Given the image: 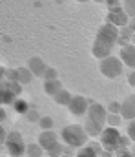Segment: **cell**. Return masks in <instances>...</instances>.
<instances>
[{
  "label": "cell",
  "mask_w": 135,
  "mask_h": 157,
  "mask_svg": "<svg viewBox=\"0 0 135 157\" xmlns=\"http://www.w3.org/2000/svg\"><path fill=\"white\" fill-rule=\"evenodd\" d=\"M88 119L90 121H95V122H99V124H106V119H108V110L102 106V104H99V102H91L90 104V110H88Z\"/></svg>",
  "instance_id": "ba28073f"
},
{
  "label": "cell",
  "mask_w": 135,
  "mask_h": 157,
  "mask_svg": "<svg viewBox=\"0 0 135 157\" xmlns=\"http://www.w3.org/2000/svg\"><path fill=\"white\" fill-rule=\"evenodd\" d=\"M128 28H130V29L135 33V17H133V18H130V22H128Z\"/></svg>",
  "instance_id": "d6a6232c"
},
{
  "label": "cell",
  "mask_w": 135,
  "mask_h": 157,
  "mask_svg": "<svg viewBox=\"0 0 135 157\" xmlns=\"http://www.w3.org/2000/svg\"><path fill=\"white\" fill-rule=\"evenodd\" d=\"M58 143V135L53 132V130H42V133L39 135V144L47 150V148H51L53 144H57Z\"/></svg>",
  "instance_id": "8fae6325"
},
{
  "label": "cell",
  "mask_w": 135,
  "mask_h": 157,
  "mask_svg": "<svg viewBox=\"0 0 135 157\" xmlns=\"http://www.w3.org/2000/svg\"><path fill=\"white\" fill-rule=\"evenodd\" d=\"M121 119H122V115L121 113H108V119H106V126H119L121 124Z\"/></svg>",
  "instance_id": "7402d4cb"
},
{
  "label": "cell",
  "mask_w": 135,
  "mask_h": 157,
  "mask_svg": "<svg viewBox=\"0 0 135 157\" xmlns=\"http://www.w3.org/2000/svg\"><path fill=\"white\" fill-rule=\"evenodd\" d=\"M119 28L117 26H113L111 22H106V24H102L100 28H99V31H97V37L95 40H99V42H102V44H108V46H115L117 44V40H119Z\"/></svg>",
  "instance_id": "277c9868"
},
{
  "label": "cell",
  "mask_w": 135,
  "mask_h": 157,
  "mask_svg": "<svg viewBox=\"0 0 135 157\" xmlns=\"http://www.w3.org/2000/svg\"><path fill=\"white\" fill-rule=\"evenodd\" d=\"M104 128H106V126H102V124H99V122H95V121L86 119L84 130L88 132V135H90V137H100V133H102V130H104Z\"/></svg>",
  "instance_id": "5bb4252c"
},
{
  "label": "cell",
  "mask_w": 135,
  "mask_h": 157,
  "mask_svg": "<svg viewBox=\"0 0 135 157\" xmlns=\"http://www.w3.org/2000/svg\"><path fill=\"white\" fill-rule=\"evenodd\" d=\"M121 115H122V119H128V121L135 119V93L128 95L121 102Z\"/></svg>",
  "instance_id": "9c48e42d"
},
{
  "label": "cell",
  "mask_w": 135,
  "mask_h": 157,
  "mask_svg": "<svg viewBox=\"0 0 135 157\" xmlns=\"http://www.w3.org/2000/svg\"><path fill=\"white\" fill-rule=\"evenodd\" d=\"M121 60L124 62V66L135 70V44H128V46H122L121 48Z\"/></svg>",
  "instance_id": "30bf717a"
},
{
  "label": "cell",
  "mask_w": 135,
  "mask_h": 157,
  "mask_svg": "<svg viewBox=\"0 0 135 157\" xmlns=\"http://www.w3.org/2000/svg\"><path fill=\"white\" fill-rule=\"evenodd\" d=\"M60 137H62V141H64L69 148H82V146H86V143H88V139H90V135H88V132L84 130V126H79V124H69V126H66V128L62 130Z\"/></svg>",
  "instance_id": "6da1fadb"
},
{
  "label": "cell",
  "mask_w": 135,
  "mask_h": 157,
  "mask_svg": "<svg viewBox=\"0 0 135 157\" xmlns=\"http://www.w3.org/2000/svg\"><path fill=\"white\" fill-rule=\"evenodd\" d=\"M130 152L135 155V143H132V146H130Z\"/></svg>",
  "instance_id": "836d02e7"
},
{
  "label": "cell",
  "mask_w": 135,
  "mask_h": 157,
  "mask_svg": "<svg viewBox=\"0 0 135 157\" xmlns=\"http://www.w3.org/2000/svg\"><path fill=\"white\" fill-rule=\"evenodd\" d=\"M90 101L86 99V97H82V95H73V99H71V102H69V112L73 113V115H86L88 113V110H90Z\"/></svg>",
  "instance_id": "52a82bcc"
},
{
  "label": "cell",
  "mask_w": 135,
  "mask_h": 157,
  "mask_svg": "<svg viewBox=\"0 0 135 157\" xmlns=\"http://www.w3.org/2000/svg\"><path fill=\"white\" fill-rule=\"evenodd\" d=\"M122 68H124V62H122L119 57H113V55H110V57L102 59V60H100V64H99L100 73H102L106 78L121 77V75H122Z\"/></svg>",
  "instance_id": "7a4b0ae2"
},
{
  "label": "cell",
  "mask_w": 135,
  "mask_h": 157,
  "mask_svg": "<svg viewBox=\"0 0 135 157\" xmlns=\"http://www.w3.org/2000/svg\"><path fill=\"white\" fill-rule=\"evenodd\" d=\"M119 139H121V132L115 126H106L100 133V144L111 152H115L119 148Z\"/></svg>",
  "instance_id": "5b68a950"
},
{
  "label": "cell",
  "mask_w": 135,
  "mask_h": 157,
  "mask_svg": "<svg viewBox=\"0 0 135 157\" xmlns=\"http://www.w3.org/2000/svg\"><path fill=\"white\" fill-rule=\"evenodd\" d=\"M95 2H106V0H95Z\"/></svg>",
  "instance_id": "d590c367"
},
{
  "label": "cell",
  "mask_w": 135,
  "mask_h": 157,
  "mask_svg": "<svg viewBox=\"0 0 135 157\" xmlns=\"http://www.w3.org/2000/svg\"><path fill=\"white\" fill-rule=\"evenodd\" d=\"M75 157H99V154L95 152V148H93L91 144H86V146H82V148L77 152Z\"/></svg>",
  "instance_id": "d6986e66"
},
{
  "label": "cell",
  "mask_w": 135,
  "mask_h": 157,
  "mask_svg": "<svg viewBox=\"0 0 135 157\" xmlns=\"http://www.w3.org/2000/svg\"><path fill=\"white\" fill-rule=\"evenodd\" d=\"M106 6H108V9L117 7V6H121V0H106Z\"/></svg>",
  "instance_id": "4dcf8cb0"
},
{
  "label": "cell",
  "mask_w": 135,
  "mask_h": 157,
  "mask_svg": "<svg viewBox=\"0 0 135 157\" xmlns=\"http://www.w3.org/2000/svg\"><path fill=\"white\" fill-rule=\"evenodd\" d=\"M126 133H128V137L135 143V119L130 121V124H128V128H126Z\"/></svg>",
  "instance_id": "83f0119b"
},
{
  "label": "cell",
  "mask_w": 135,
  "mask_h": 157,
  "mask_svg": "<svg viewBox=\"0 0 135 157\" xmlns=\"http://www.w3.org/2000/svg\"><path fill=\"white\" fill-rule=\"evenodd\" d=\"M130 143H133V141L128 137V133H126V135H121V139H119V148H130V146H132Z\"/></svg>",
  "instance_id": "4316f807"
},
{
  "label": "cell",
  "mask_w": 135,
  "mask_h": 157,
  "mask_svg": "<svg viewBox=\"0 0 135 157\" xmlns=\"http://www.w3.org/2000/svg\"><path fill=\"white\" fill-rule=\"evenodd\" d=\"M0 101H2V104H13V102L17 101V95H15L9 88H2V91H0Z\"/></svg>",
  "instance_id": "ac0fdd59"
},
{
  "label": "cell",
  "mask_w": 135,
  "mask_h": 157,
  "mask_svg": "<svg viewBox=\"0 0 135 157\" xmlns=\"http://www.w3.org/2000/svg\"><path fill=\"white\" fill-rule=\"evenodd\" d=\"M132 44H135V33L132 35Z\"/></svg>",
  "instance_id": "e575fe53"
},
{
  "label": "cell",
  "mask_w": 135,
  "mask_h": 157,
  "mask_svg": "<svg viewBox=\"0 0 135 157\" xmlns=\"http://www.w3.org/2000/svg\"><path fill=\"white\" fill-rule=\"evenodd\" d=\"M44 152L46 150L39 144V143H31V144H28V148H26V155L28 157H42Z\"/></svg>",
  "instance_id": "e0dca14e"
},
{
  "label": "cell",
  "mask_w": 135,
  "mask_h": 157,
  "mask_svg": "<svg viewBox=\"0 0 135 157\" xmlns=\"http://www.w3.org/2000/svg\"><path fill=\"white\" fill-rule=\"evenodd\" d=\"M106 110H108L110 113H121V102H119V101H111Z\"/></svg>",
  "instance_id": "484cf974"
},
{
  "label": "cell",
  "mask_w": 135,
  "mask_h": 157,
  "mask_svg": "<svg viewBox=\"0 0 135 157\" xmlns=\"http://www.w3.org/2000/svg\"><path fill=\"white\" fill-rule=\"evenodd\" d=\"M60 90H62V84H60V80H58V78L46 80V82H44V91L47 93V95H51V97H55Z\"/></svg>",
  "instance_id": "9a60e30c"
},
{
  "label": "cell",
  "mask_w": 135,
  "mask_h": 157,
  "mask_svg": "<svg viewBox=\"0 0 135 157\" xmlns=\"http://www.w3.org/2000/svg\"><path fill=\"white\" fill-rule=\"evenodd\" d=\"M124 11L128 13V17L130 18H133L135 17V0H124Z\"/></svg>",
  "instance_id": "603a6c76"
},
{
  "label": "cell",
  "mask_w": 135,
  "mask_h": 157,
  "mask_svg": "<svg viewBox=\"0 0 135 157\" xmlns=\"http://www.w3.org/2000/svg\"><path fill=\"white\" fill-rule=\"evenodd\" d=\"M26 117H28L29 122H39L42 115H39V112H37L35 108H29V110H28V113H26Z\"/></svg>",
  "instance_id": "d4e9b609"
},
{
  "label": "cell",
  "mask_w": 135,
  "mask_h": 157,
  "mask_svg": "<svg viewBox=\"0 0 135 157\" xmlns=\"http://www.w3.org/2000/svg\"><path fill=\"white\" fill-rule=\"evenodd\" d=\"M13 108H15L18 113H28V110H29L31 106L28 104V101H22V99H18V101H15V102H13Z\"/></svg>",
  "instance_id": "44dd1931"
},
{
  "label": "cell",
  "mask_w": 135,
  "mask_h": 157,
  "mask_svg": "<svg viewBox=\"0 0 135 157\" xmlns=\"http://www.w3.org/2000/svg\"><path fill=\"white\" fill-rule=\"evenodd\" d=\"M26 148H28V144L24 143V139L18 132H9L6 135V150L11 157H22L26 154Z\"/></svg>",
  "instance_id": "3957f363"
},
{
  "label": "cell",
  "mask_w": 135,
  "mask_h": 157,
  "mask_svg": "<svg viewBox=\"0 0 135 157\" xmlns=\"http://www.w3.org/2000/svg\"><path fill=\"white\" fill-rule=\"evenodd\" d=\"M111 46H108V44H102V42H99V40H95L93 42V46H91V53L97 57V59H106V57H110L111 55Z\"/></svg>",
  "instance_id": "4fadbf2b"
},
{
  "label": "cell",
  "mask_w": 135,
  "mask_h": 157,
  "mask_svg": "<svg viewBox=\"0 0 135 157\" xmlns=\"http://www.w3.org/2000/svg\"><path fill=\"white\" fill-rule=\"evenodd\" d=\"M46 152H47V155L49 157H62L64 155V144L57 143V144H53L51 148H47Z\"/></svg>",
  "instance_id": "ffe728a7"
},
{
  "label": "cell",
  "mask_w": 135,
  "mask_h": 157,
  "mask_svg": "<svg viewBox=\"0 0 135 157\" xmlns=\"http://www.w3.org/2000/svg\"><path fill=\"white\" fill-rule=\"evenodd\" d=\"M77 2H86V0H77Z\"/></svg>",
  "instance_id": "8d00e7d4"
},
{
  "label": "cell",
  "mask_w": 135,
  "mask_h": 157,
  "mask_svg": "<svg viewBox=\"0 0 135 157\" xmlns=\"http://www.w3.org/2000/svg\"><path fill=\"white\" fill-rule=\"evenodd\" d=\"M108 22H111V24L117 26V28H124V26H128L130 17H128V13L124 11V7L117 6V7L108 9Z\"/></svg>",
  "instance_id": "8992f818"
},
{
  "label": "cell",
  "mask_w": 135,
  "mask_h": 157,
  "mask_svg": "<svg viewBox=\"0 0 135 157\" xmlns=\"http://www.w3.org/2000/svg\"><path fill=\"white\" fill-rule=\"evenodd\" d=\"M128 84H130L132 88H135V70H132V71L128 73Z\"/></svg>",
  "instance_id": "f546056e"
},
{
  "label": "cell",
  "mask_w": 135,
  "mask_h": 157,
  "mask_svg": "<svg viewBox=\"0 0 135 157\" xmlns=\"http://www.w3.org/2000/svg\"><path fill=\"white\" fill-rule=\"evenodd\" d=\"M53 99H55V102H57L58 106H69V102H71L73 95H71L68 90H64V88H62V90H60V91L53 97Z\"/></svg>",
  "instance_id": "2e32d148"
},
{
  "label": "cell",
  "mask_w": 135,
  "mask_h": 157,
  "mask_svg": "<svg viewBox=\"0 0 135 157\" xmlns=\"http://www.w3.org/2000/svg\"><path fill=\"white\" fill-rule=\"evenodd\" d=\"M99 157H113V152H111V150H106V148H104V150H102V152L99 154Z\"/></svg>",
  "instance_id": "1f68e13d"
},
{
  "label": "cell",
  "mask_w": 135,
  "mask_h": 157,
  "mask_svg": "<svg viewBox=\"0 0 135 157\" xmlns=\"http://www.w3.org/2000/svg\"><path fill=\"white\" fill-rule=\"evenodd\" d=\"M44 78L46 80H53V78H57V70H55V68H47Z\"/></svg>",
  "instance_id": "f1b7e54d"
},
{
  "label": "cell",
  "mask_w": 135,
  "mask_h": 157,
  "mask_svg": "<svg viewBox=\"0 0 135 157\" xmlns=\"http://www.w3.org/2000/svg\"><path fill=\"white\" fill-rule=\"evenodd\" d=\"M28 68L33 71L35 77H44L46 71H47V66H46V62L40 57H31L29 62H28Z\"/></svg>",
  "instance_id": "7c38bea8"
},
{
  "label": "cell",
  "mask_w": 135,
  "mask_h": 157,
  "mask_svg": "<svg viewBox=\"0 0 135 157\" xmlns=\"http://www.w3.org/2000/svg\"><path fill=\"white\" fill-rule=\"evenodd\" d=\"M39 124H40L42 130H53V119L47 117V115H42L40 121H39Z\"/></svg>",
  "instance_id": "cb8c5ba5"
}]
</instances>
